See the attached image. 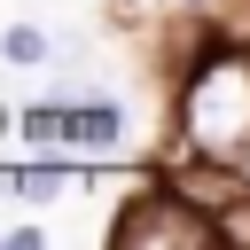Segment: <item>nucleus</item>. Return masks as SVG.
<instances>
[{
  "label": "nucleus",
  "instance_id": "f257e3e1",
  "mask_svg": "<svg viewBox=\"0 0 250 250\" xmlns=\"http://www.w3.org/2000/svg\"><path fill=\"white\" fill-rule=\"evenodd\" d=\"M172 141L250 164V39L203 31L188 62L172 70Z\"/></svg>",
  "mask_w": 250,
  "mask_h": 250
},
{
  "label": "nucleus",
  "instance_id": "f03ea898",
  "mask_svg": "<svg viewBox=\"0 0 250 250\" xmlns=\"http://www.w3.org/2000/svg\"><path fill=\"white\" fill-rule=\"evenodd\" d=\"M16 133L31 141V148H55V156H117L125 148V102L109 94V86H94V78H55L23 117H16Z\"/></svg>",
  "mask_w": 250,
  "mask_h": 250
},
{
  "label": "nucleus",
  "instance_id": "7ed1b4c3",
  "mask_svg": "<svg viewBox=\"0 0 250 250\" xmlns=\"http://www.w3.org/2000/svg\"><path fill=\"white\" fill-rule=\"evenodd\" d=\"M109 242H117V250H234L227 227H219L211 211H195L156 164L141 172L133 195H117V211H109Z\"/></svg>",
  "mask_w": 250,
  "mask_h": 250
},
{
  "label": "nucleus",
  "instance_id": "20e7f679",
  "mask_svg": "<svg viewBox=\"0 0 250 250\" xmlns=\"http://www.w3.org/2000/svg\"><path fill=\"white\" fill-rule=\"evenodd\" d=\"M156 172H164L195 211H211L219 227H234V219L250 211V164H227V156H203V148H180V141H172V148L156 156Z\"/></svg>",
  "mask_w": 250,
  "mask_h": 250
},
{
  "label": "nucleus",
  "instance_id": "39448f33",
  "mask_svg": "<svg viewBox=\"0 0 250 250\" xmlns=\"http://www.w3.org/2000/svg\"><path fill=\"white\" fill-rule=\"evenodd\" d=\"M78 164H86V156H55V148H31V164H16V203H31V211L62 203V195L78 188Z\"/></svg>",
  "mask_w": 250,
  "mask_h": 250
},
{
  "label": "nucleus",
  "instance_id": "423d86ee",
  "mask_svg": "<svg viewBox=\"0 0 250 250\" xmlns=\"http://www.w3.org/2000/svg\"><path fill=\"white\" fill-rule=\"evenodd\" d=\"M0 62L16 70H55V39L39 23H0Z\"/></svg>",
  "mask_w": 250,
  "mask_h": 250
},
{
  "label": "nucleus",
  "instance_id": "0eeeda50",
  "mask_svg": "<svg viewBox=\"0 0 250 250\" xmlns=\"http://www.w3.org/2000/svg\"><path fill=\"white\" fill-rule=\"evenodd\" d=\"M8 250H47V227H31V219H23V227H8Z\"/></svg>",
  "mask_w": 250,
  "mask_h": 250
},
{
  "label": "nucleus",
  "instance_id": "6e6552de",
  "mask_svg": "<svg viewBox=\"0 0 250 250\" xmlns=\"http://www.w3.org/2000/svg\"><path fill=\"white\" fill-rule=\"evenodd\" d=\"M0 203H16V164H0Z\"/></svg>",
  "mask_w": 250,
  "mask_h": 250
},
{
  "label": "nucleus",
  "instance_id": "1a4fd4ad",
  "mask_svg": "<svg viewBox=\"0 0 250 250\" xmlns=\"http://www.w3.org/2000/svg\"><path fill=\"white\" fill-rule=\"evenodd\" d=\"M16 117H23V109H8V102H0V133H16Z\"/></svg>",
  "mask_w": 250,
  "mask_h": 250
}]
</instances>
